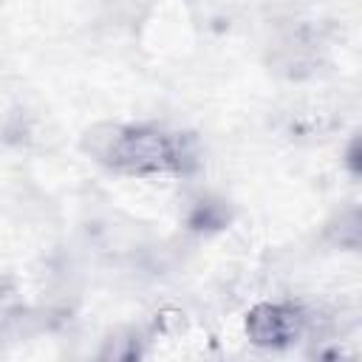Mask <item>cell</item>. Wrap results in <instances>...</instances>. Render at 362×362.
I'll return each instance as SVG.
<instances>
[{"label":"cell","instance_id":"6da1fadb","mask_svg":"<svg viewBox=\"0 0 362 362\" xmlns=\"http://www.w3.org/2000/svg\"><path fill=\"white\" fill-rule=\"evenodd\" d=\"M85 150L122 175H189L201 164L198 141L189 133L158 124H99L88 130Z\"/></svg>","mask_w":362,"mask_h":362},{"label":"cell","instance_id":"3957f363","mask_svg":"<svg viewBox=\"0 0 362 362\" xmlns=\"http://www.w3.org/2000/svg\"><path fill=\"white\" fill-rule=\"evenodd\" d=\"M345 164H348L351 175H354V178H359V173H362V161H359V139H356V136L351 139V147H348V158H345Z\"/></svg>","mask_w":362,"mask_h":362},{"label":"cell","instance_id":"7a4b0ae2","mask_svg":"<svg viewBox=\"0 0 362 362\" xmlns=\"http://www.w3.org/2000/svg\"><path fill=\"white\" fill-rule=\"evenodd\" d=\"M308 317L291 303H257L246 317V337L260 348H288L303 339Z\"/></svg>","mask_w":362,"mask_h":362}]
</instances>
